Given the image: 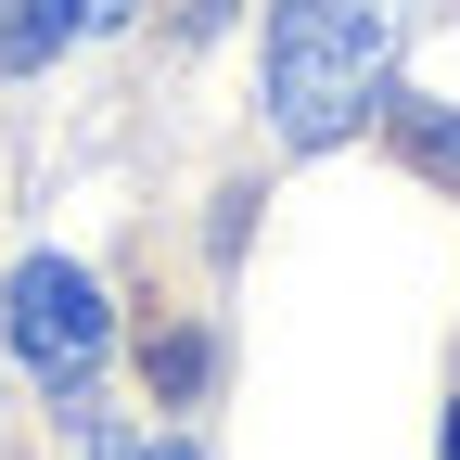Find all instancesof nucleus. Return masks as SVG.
Masks as SVG:
<instances>
[{"mask_svg":"<svg viewBox=\"0 0 460 460\" xmlns=\"http://www.w3.org/2000/svg\"><path fill=\"white\" fill-rule=\"evenodd\" d=\"M422 0H269V115L281 141H345L396 102V39Z\"/></svg>","mask_w":460,"mask_h":460,"instance_id":"1","label":"nucleus"},{"mask_svg":"<svg viewBox=\"0 0 460 460\" xmlns=\"http://www.w3.org/2000/svg\"><path fill=\"white\" fill-rule=\"evenodd\" d=\"M0 332H13V358L39 384H90L102 345H115V307H102V281L77 256H26L13 281H0Z\"/></svg>","mask_w":460,"mask_h":460,"instance_id":"2","label":"nucleus"},{"mask_svg":"<svg viewBox=\"0 0 460 460\" xmlns=\"http://www.w3.org/2000/svg\"><path fill=\"white\" fill-rule=\"evenodd\" d=\"M77 26H65V0H0V65H51Z\"/></svg>","mask_w":460,"mask_h":460,"instance_id":"3","label":"nucleus"},{"mask_svg":"<svg viewBox=\"0 0 460 460\" xmlns=\"http://www.w3.org/2000/svg\"><path fill=\"white\" fill-rule=\"evenodd\" d=\"M396 128H410V154L435 166V180H460V115H447V102H410Z\"/></svg>","mask_w":460,"mask_h":460,"instance_id":"4","label":"nucleus"},{"mask_svg":"<svg viewBox=\"0 0 460 460\" xmlns=\"http://www.w3.org/2000/svg\"><path fill=\"white\" fill-rule=\"evenodd\" d=\"M154 384H166V396H192V384H205V345H192V332H166V345H154Z\"/></svg>","mask_w":460,"mask_h":460,"instance_id":"5","label":"nucleus"},{"mask_svg":"<svg viewBox=\"0 0 460 460\" xmlns=\"http://www.w3.org/2000/svg\"><path fill=\"white\" fill-rule=\"evenodd\" d=\"M141 0H65V26H128Z\"/></svg>","mask_w":460,"mask_h":460,"instance_id":"6","label":"nucleus"},{"mask_svg":"<svg viewBox=\"0 0 460 460\" xmlns=\"http://www.w3.org/2000/svg\"><path fill=\"white\" fill-rule=\"evenodd\" d=\"M90 460H192V447H141V435H102Z\"/></svg>","mask_w":460,"mask_h":460,"instance_id":"7","label":"nucleus"},{"mask_svg":"<svg viewBox=\"0 0 460 460\" xmlns=\"http://www.w3.org/2000/svg\"><path fill=\"white\" fill-rule=\"evenodd\" d=\"M447 460H460V410H447Z\"/></svg>","mask_w":460,"mask_h":460,"instance_id":"8","label":"nucleus"}]
</instances>
